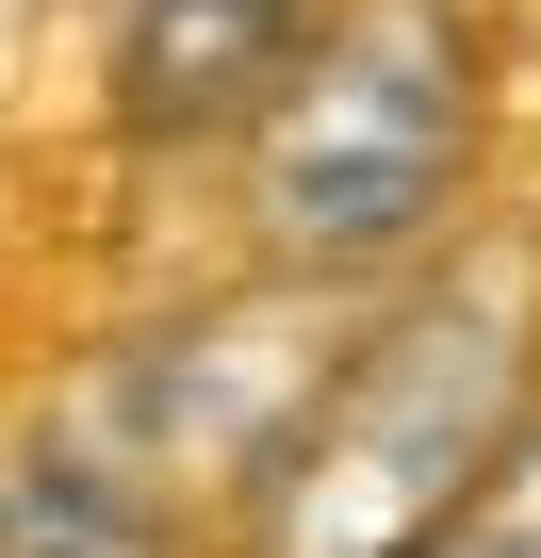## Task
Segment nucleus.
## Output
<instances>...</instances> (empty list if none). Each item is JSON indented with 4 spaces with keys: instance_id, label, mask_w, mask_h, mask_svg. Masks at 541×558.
Here are the masks:
<instances>
[{
    "instance_id": "5",
    "label": "nucleus",
    "mask_w": 541,
    "mask_h": 558,
    "mask_svg": "<svg viewBox=\"0 0 541 558\" xmlns=\"http://www.w3.org/2000/svg\"><path fill=\"white\" fill-rule=\"evenodd\" d=\"M0 558H213V542L83 427H34V444H0Z\"/></svg>"
},
{
    "instance_id": "1",
    "label": "nucleus",
    "mask_w": 541,
    "mask_h": 558,
    "mask_svg": "<svg viewBox=\"0 0 541 558\" xmlns=\"http://www.w3.org/2000/svg\"><path fill=\"white\" fill-rule=\"evenodd\" d=\"M525 395H541V214H476L345 313L280 460L213 509V558H410L492 476Z\"/></svg>"
},
{
    "instance_id": "2",
    "label": "nucleus",
    "mask_w": 541,
    "mask_h": 558,
    "mask_svg": "<svg viewBox=\"0 0 541 558\" xmlns=\"http://www.w3.org/2000/svg\"><path fill=\"white\" fill-rule=\"evenodd\" d=\"M492 181V34L476 0H329L312 50L230 132V230L246 263L378 296L394 263L476 230Z\"/></svg>"
},
{
    "instance_id": "3",
    "label": "nucleus",
    "mask_w": 541,
    "mask_h": 558,
    "mask_svg": "<svg viewBox=\"0 0 541 558\" xmlns=\"http://www.w3.org/2000/svg\"><path fill=\"white\" fill-rule=\"evenodd\" d=\"M345 313L361 296H329V279H280L262 263L246 296H197V313H148V329H115L99 362H83V444L99 460H132L164 509H197V542H213V509L280 460V427L312 411V378H329V345H345Z\"/></svg>"
},
{
    "instance_id": "6",
    "label": "nucleus",
    "mask_w": 541,
    "mask_h": 558,
    "mask_svg": "<svg viewBox=\"0 0 541 558\" xmlns=\"http://www.w3.org/2000/svg\"><path fill=\"white\" fill-rule=\"evenodd\" d=\"M410 558H541V395H525V427L492 444V476H476Z\"/></svg>"
},
{
    "instance_id": "4",
    "label": "nucleus",
    "mask_w": 541,
    "mask_h": 558,
    "mask_svg": "<svg viewBox=\"0 0 541 558\" xmlns=\"http://www.w3.org/2000/svg\"><path fill=\"white\" fill-rule=\"evenodd\" d=\"M329 0H99V132L148 165H197L262 116Z\"/></svg>"
}]
</instances>
